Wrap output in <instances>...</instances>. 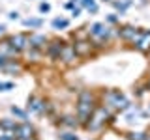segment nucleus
Instances as JSON below:
<instances>
[{
	"label": "nucleus",
	"mask_w": 150,
	"mask_h": 140,
	"mask_svg": "<svg viewBox=\"0 0 150 140\" xmlns=\"http://www.w3.org/2000/svg\"><path fill=\"white\" fill-rule=\"evenodd\" d=\"M28 37H30V34H25V32H19V34H13L9 36V43H11L15 49L19 50V52H25V50L30 49V41H28Z\"/></svg>",
	"instance_id": "nucleus-9"
},
{
	"label": "nucleus",
	"mask_w": 150,
	"mask_h": 140,
	"mask_svg": "<svg viewBox=\"0 0 150 140\" xmlns=\"http://www.w3.org/2000/svg\"><path fill=\"white\" fill-rule=\"evenodd\" d=\"M103 2H111V0H103Z\"/></svg>",
	"instance_id": "nucleus-39"
},
{
	"label": "nucleus",
	"mask_w": 150,
	"mask_h": 140,
	"mask_svg": "<svg viewBox=\"0 0 150 140\" xmlns=\"http://www.w3.org/2000/svg\"><path fill=\"white\" fill-rule=\"evenodd\" d=\"M4 34H6V26L0 24V36H4Z\"/></svg>",
	"instance_id": "nucleus-34"
},
{
	"label": "nucleus",
	"mask_w": 150,
	"mask_h": 140,
	"mask_svg": "<svg viewBox=\"0 0 150 140\" xmlns=\"http://www.w3.org/2000/svg\"><path fill=\"white\" fill-rule=\"evenodd\" d=\"M81 9H83L81 6H77V8H73V9H71V15H73V17H79V15H81Z\"/></svg>",
	"instance_id": "nucleus-30"
},
{
	"label": "nucleus",
	"mask_w": 150,
	"mask_h": 140,
	"mask_svg": "<svg viewBox=\"0 0 150 140\" xmlns=\"http://www.w3.org/2000/svg\"><path fill=\"white\" fill-rule=\"evenodd\" d=\"M131 47H133L137 52H141V54H148V52H150V30L143 28V32H141L139 39L135 41Z\"/></svg>",
	"instance_id": "nucleus-10"
},
{
	"label": "nucleus",
	"mask_w": 150,
	"mask_h": 140,
	"mask_svg": "<svg viewBox=\"0 0 150 140\" xmlns=\"http://www.w3.org/2000/svg\"><path fill=\"white\" fill-rule=\"evenodd\" d=\"M0 92H4V82L0 80Z\"/></svg>",
	"instance_id": "nucleus-36"
},
{
	"label": "nucleus",
	"mask_w": 150,
	"mask_h": 140,
	"mask_svg": "<svg viewBox=\"0 0 150 140\" xmlns=\"http://www.w3.org/2000/svg\"><path fill=\"white\" fill-rule=\"evenodd\" d=\"M112 36H116V28H111L107 22H92L88 26V39L96 45V49L105 47Z\"/></svg>",
	"instance_id": "nucleus-3"
},
{
	"label": "nucleus",
	"mask_w": 150,
	"mask_h": 140,
	"mask_svg": "<svg viewBox=\"0 0 150 140\" xmlns=\"http://www.w3.org/2000/svg\"><path fill=\"white\" fill-rule=\"evenodd\" d=\"M9 110H11V114L15 116L17 120H21V121H28V112H26V110L19 108V106H15V105H13V106H11Z\"/></svg>",
	"instance_id": "nucleus-21"
},
{
	"label": "nucleus",
	"mask_w": 150,
	"mask_h": 140,
	"mask_svg": "<svg viewBox=\"0 0 150 140\" xmlns=\"http://www.w3.org/2000/svg\"><path fill=\"white\" fill-rule=\"evenodd\" d=\"M100 105L98 97L92 90H81L77 95V103H75V116H77L79 123L84 125L90 118V114L94 112V108Z\"/></svg>",
	"instance_id": "nucleus-1"
},
{
	"label": "nucleus",
	"mask_w": 150,
	"mask_h": 140,
	"mask_svg": "<svg viewBox=\"0 0 150 140\" xmlns=\"http://www.w3.org/2000/svg\"><path fill=\"white\" fill-rule=\"evenodd\" d=\"M28 41H30V49H36V50H41V52H45L47 49V43H49V37L45 34H30L28 37Z\"/></svg>",
	"instance_id": "nucleus-12"
},
{
	"label": "nucleus",
	"mask_w": 150,
	"mask_h": 140,
	"mask_svg": "<svg viewBox=\"0 0 150 140\" xmlns=\"http://www.w3.org/2000/svg\"><path fill=\"white\" fill-rule=\"evenodd\" d=\"M2 71L4 73H9V75H19L23 71V65L17 62V60H8L6 65L2 67Z\"/></svg>",
	"instance_id": "nucleus-15"
},
{
	"label": "nucleus",
	"mask_w": 150,
	"mask_h": 140,
	"mask_svg": "<svg viewBox=\"0 0 150 140\" xmlns=\"http://www.w3.org/2000/svg\"><path fill=\"white\" fill-rule=\"evenodd\" d=\"M9 19H11V21H17V19H19V13L17 11H9V15H8Z\"/></svg>",
	"instance_id": "nucleus-31"
},
{
	"label": "nucleus",
	"mask_w": 150,
	"mask_h": 140,
	"mask_svg": "<svg viewBox=\"0 0 150 140\" xmlns=\"http://www.w3.org/2000/svg\"><path fill=\"white\" fill-rule=\"evenodd\" d=\"M0 54H2V56H6L8 60H17V56L21 54V52H19L15 47L9 43V39L6 37L4 41H0Z\"/></svg>",
	"instance_id": "nucleus-13"
},
{
	"label": "nucleus",
	"mask_w": 150,
	"mask_h": 140,
	"mask_svg": "<svg viewBox=\"0 0 150 140\" xmlns=\"http://www.w3.org/2000/svg\"><path fill=\"white\" fill-rule=\"evenodd\" d=\"M64 45H66L64 39H60V37H53V39H49V43H47L45 54L49 56L53 62H60V54H62Z\"/></svg>",
	"instance_id": "nucleus-7"
},
{
	"label": "nucleus",
	"mask_w": 150,
	"mask_h": 140,
	"mask_svg": "<svg viewBox=\"0 0 150 140\" xmlns=\"http://www.w3.org/2000/svg\"><path fill=\"white\" fill-rule=\"evenodd\" d=\"M148 114H150V105H148Z\"/></svg>",
	"instance_id": "nucleus-37"
},
{
	"label": "nucleus",
	"mask_w": 150,
	"mask_h": 140,
	"mask_svg": "<svg viewBox=\"0 0 150 140\" xmlns=\"http://www.w3.org/2000/svg\"><path fill=\"white\" fill-rule=\"evenodd\" d=\"M148 131H129L126 133V140H146Z\"/></svg>",
	"instance_id": "nucleus-20"
},
{
	"label": "nucleus",
	"mask_w": 150,
	"mask_h": 140,
	"mask_svg": "<svg viewBox=\"0 0 150 140\" xmlns=\"http://www.w3.org/2000/svg\"><path fill=\"white\" fill-rule=\"evenodd\" d=\"M144 92H148L146 90V86H139V88H135V95H137V97H143V93Z\"/></svg>",
	"instance_id": "nucleus-28"
},
{
	"label": "nucleus",
	"mask_w": 150,
	"mask_h": 140,
	"mask_svg": "<svg viewBox=\"0 0 150 140\" xmlns=\"http://www.w3.org/2000/svg\"><path fill=\"white\" fill-rule=\"evenodd\" d=\"M0 127H6V129H17V127H19V123H17L15 120L4 118V120H0Z\"/></svg>",
	"instance_id": "nucleus-24"
},
{
	"label": "nucleus",
	"mask_w": 150,
	"mask_h": 140,
	"mask_svg": "<svg viewBox=\"0 0 150 140\" xmlns=\"http://www.w3.org/2000/svg\"><path fill=\"white\" fill-rule=\"evenodd\" d=\"M148 62H150V52H148Z\"/></svg>",
	"instance_id": "nucleus-38"
},
{
	"label": "nucleus",
	"mask_w": 150,
	"mask_h": 140,
	"mask_svg": "<svg viewBox=\"0 0 150 140\" xmlns=\"http://www.w3.org/2000/svg\"><path fill=\"white\" fill-rule=\"evenodd\" d=\"M6 62H8V58H6V56H2V54H0V69H2L4 65H6Z\"/></svg>",
	"instance_id": "nucleus-33"
},
{
	"label": "nucleus",
	"mask_w": 150,
	"mask_h": 140,
	"mask_svg": "<svg viewBox=\"0 0 150 140\" xmlns=\"http://www.w3.org/2000/svg\"><path fill=\"white\" fill-rule=\"evenodd\" d=\"M144 86H146V90L150 92V77H148V80H146V84H144Z\"/></svg>",
	"instance_id": "nucleus-35"
},
{
	"label": "nucleus",
	"mask_w": 150,
	"mask_h": 140,
	"mask_svg": "<svg viewBox=\"0 0 150 140\" xmlns=\"http://www.w3.org/2000/svg\"><path fill=\"white\" fill-rule=\"evenodd\" d=\"M53 110V103L45 97L40 95H30L28 97V105H26V112L30 114H38V116H43V114H51Z\"/></svg>",
	"instance_id": "nucleus-5"
},
{
	"label": "nucleus",
	"mask_w": 150,
	"mask_h": 140,
	"mask_svg": "<svg viewBox=\"0 0 150 140\" xmlns=\"http://www.w3.org/2000/svg\"><path fill=\"white\" fill-rule=\"evenodd\" d=\"M73 8H77V4H75L73 0H69V2L66 4V9H73Z\"/></svg>",
	"instance_id": "nucleus-32"
},
{
	"label": "nucleus",
	"mask_w": 150,
	"mask_h": 140,
	"mask_svg": "<svg viewBox=\"0 0 150 140\" xmlns=\"http://www.w3.org/2000/svg\"><path fill=\"white\" fill-rule=\"evenodd\" d=\"M109 121H112V114L105 108V106L98 105L96 108H94V112L90 114L88 121L83 125V127L86 129V131H90V133H98V131H101L107 123H109Z\"/></svg>",
	"instance_id": "nucleus-4"
},
{
	"label": "nucleus",
	"mask_w": 150,
	"mask_h": 140,
	"mask_svg": "<svg viewBox=\"0 0 150 140\" xmlns=\"http://www.w3.org/2000/svg\"><path fill=\"white\" fill-rule=\"evenodd\" d=\"M51 11V4L49 2H41L40 4V13H49Z\"/></svg>",
	"instance_id": "nucleus-26"
},
{
	"label": "nucleus",
	"mask_w": 150,
	"mask_h": 140,
	"mask_svg": "<svg viewBox=\"0 0 150 140\" xmlns=\"http://www.w3.org/2000/svg\"><path fill=\"white\" fill-rule=\"evenodd\" d=\"M81 8H84L88 13H98V4H96V0H81Z\"/></svg>",
	"instance_id": "nucleus-22"
},
{
	"label": "nucleus",
	"mask_w": 150,
	"mask_h": 140,
	"mask_svg": "<svg viewBox=\"0 0 150 140\" xmlns=\"http://www.w3.org/2000/svg\"><path fill=\"white\" fill-rule=\"evenodd\" d=\"M51 26H53L54 30H66V28L69 26V19H66V17H56V19H53Z\"/></svg>",
	"instance_id": "nucleus-19"
},
{
	"label": "nucleus",
	"mask_w": 150,
	"mask_h": 140,
	"mask_svg": "<svg viewBox=\"0 0 150 140\" xmlns=\"http://www.w3.org/2000/svg\"><path fill=\"white\" fill-rule=\"evenodd\" d=\"M77 60H79V56L73 49V43H66L64 49H62V54H60V62L64 65H75Z\"/></svg>",
	"instance_id": "nucleus-11"
},
{
	"label": "nucleus",
	"mask_w": 150,
	"mask_h": 140,
	"mask_svg": "<svg viewBox=\"0 0 150 140\" xmlns=\"http://www.w3.org/2000/svg\"><path fill=\"white\" fill-rule=\"evenodd\" d=\"M23 24H25L26 28H36V30H38V28H41V26H43V19H25V21H23Z\"/></svg>",
	"instance_id": "nucleus-23"
},
{
	"label": "nucleus",
	"mask_w": 150,
	"mask_h": 140,
	"mask_svg": "<svg viewBox=\"0 0 150 140\" xmlns=\"http://www.w3.org/2000/svg\"><path fill=\"white\" fill-rule=\"evenodd\" d=\"M141 32H143V28H137L133 24H120L118 28H116V37H120L124 43L133 45L135 41L139 39Z\"/></svg>",
	"instance_id": "nucleus-6"
},
{
	"label": "nucleus",
	"mask_w": 150,
	"mask_h": 140,
	"mask_svg": "<svg viewBox=\"0 0 150 140\" xmlns=\"http://www.w3.org/2000/svg\"><path fill=\"white\" fill-rule=\"evenodd\" d=\"M111 4L115 6V9H116V11L124 13V11H128V8H131L133 0H111Z\"/></svg>",
	"instance_id": "nucleus-17"
},
{
	"label": "nucleus",
	"mask_w": 150,
	"mask_h": 140,
	"mask_svg": "<svg viewBox=\"0 0 150 140\" xmlns=\"http://www.w3.org/2000/svg\"><path fill=\"white\" fill-rule=\"evenodd\" d=\"M60 140H79V136L75 133H71V131H62V133L58 134Z\"/></svg>",
	"instance_id": "nucleus-25"
},
{
	"label": "nucleus",
	"mask_w": 150,
	"mask_h": 140,
	"mask_svg": "<svg viewBox=\"0 0 150 140\" xmlns=\"http://www.w3.org/2000/svg\"><path fill=\"white\" fill-rule=\"evenodd\" d=\"M58 123L64 125V127H69V129H75L77 125H81V123H79V120H77V116H62Z\"/></svg>",
	"instance_id": "nucleus-16"
},
{
	"label": "nucleus",
	"mask_w": 150,
	"mask_h": 140,
	"mask_svg": "<svg viewBox=\"0 0 150 140\" xmlns=\"http://www.w3.org/2000/svg\"><path fill=\"white\" fill-rule=\"evenodd\" d=\"M34 127H32L28 121H21L19 123V127H17V136L19 138H23V140H32L34 138Z\"/></svg>",
	"instance_id": "nucleus-14"
},
{
	"label": "nucleus",
	"mask_w": 150,
	"mask_h": 140,
	"mask_svg": "<svg viewBox=\"0 0 150 140\" xmlns=\"http://www.w3.org/2000/svg\"><path fill=\"white\" fill-rule=\"evenodd\" d=\"M73 49H75V52H77L79 58H88V56L94 54L96 45H94L90 39H75L73 41Z\"/></svg>",
	"instance_id": "nucleus-8"
},
{
	"label": "nucleus",
	"mask_w": 150,
	"mask_h": 140,
	"mask_svg": "<svg viewBox=\"0 0 150 140\" xmlns=\"http://www.w3.org/2000/svg\"><path fill=\"white\" fill-rule=\"evenodd\" d=\"M17 129H6L0 127V140H17Z\"/></svg>",
	"instance_id": "nucleus-18"
},
{
	"label": "nucleus",
	"mask_w": 150,
	"mask_h": 140,
	"mask_svg": "<svg viewBox=\"0 0 150 140\" xmlns=\"http://www.w3.org/2000/svg\"><path fill=\"white\" fill-rule=\"evenodd\" d=\"M107 24H116V22H118V17H116L115 15V13H112V15H109V17H107Z\"/></svg>",
	"instance_id": "nucleus-27"
},
{
	"label": "nucleus",
	"mask_w": 150,
	"mask_h": 140,
	"mask_svg": "<svg viewBox=\"0 0 150 140\" xmlns=\"http://www.w3.org/2000/svg\"><path fill=\"white\" fill-rule=\"evenodd\" d=\"M17 140H23V138H17Z\"/></svg>",
	"instance_id": "nucleus-40"
},
{
	"label": "nucleus",
	"mask_w": 150,
	"mask_h": 140,
	"mask_svg": "<svg viewBox=\"0 0 150 140\" xmlns=\"http://www.w3.org/2000/svg\"><path fill=\"white\" fill-rule=\"evenodd\" d=\"M13 88H15L13 82H4V92H9V90H13Z\"/></svg>",
	"instance_id": "nucleus-29"
},
{
	"label": "nucleus",
	"mask_w": 150,
	"mask_h": 140,
	"mask_svg": "<svg viewBox=\"0 0 150 140\" xmlns=\"http://www.w3.org/2000/svg\"><path fill=\"white\" fill-rule=\"evenodd\" d=\"M100 105L105 106L111 114H115V112H126V110L131 108L129 99L120 90H105L101 93V103Z\"/></svg>",
	"instance_id": "nucleus-2"
}]
</instances>
